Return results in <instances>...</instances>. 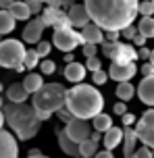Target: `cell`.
Here are the masks:
<instances>
[{"label": "cell", "instance_id": "cell-1", "mask_svg": "<svg viewBox=\"0 0 154 158\" xmlns=\"http://www.w3.org/2000/svg\"><path fill=\"white\" fill-rule=\"evenodd\" d=\"M83 6L92 23L104 31H123L139 15V0H83Z\"/></svg>", "mask_w": 154, "mask_h": 158}, {"label": "cell", "instance_id": "cell-2", "mask_svg": "<svg viewBox=\"0 0 154 158\" xmlns=\"http://www.w3.org/2000/svg\"><path fill=\"white\" fill-rule=\"evenodd\" d=\"M4 118H6V125L10 127V131L17 135V139H21V142H27V139H31L38 135L42 127V121L40 114L35 112L31 104H17V102H6L4 104Z\"/></svg>", "mask_w": 154, "mask_h": 158}, {"label": "cell", "instance_id": "cell-3", "mask_svg": "<svg viewBox=\"0 0 154 158\" xmlns=\"http://www.w3.org/2000/svg\"><path fill=\"white\" fill-rule=\"evenodd\" d=\"M65 106L69 108V112L73 117L89 121V118L98 117L100 112H104V96L94 85L77 83L75 87L67 89Z\"/></svg>", "mask_w": 154, "mask_h": 158}, {"label": "cell", "instance_id": "cell-4", "mask_svg": "<svg viewBox=\"0 0 154 158\" xmlns=\"http://www.w3.org/2000/svg\"><path fill=\"white\" fill-rule=\"evenodd\" d=\"M67 89L63 83H44L40 92H35L31 98V106L40 114L42 121H48L52 114H56L60 108H65Z\"/></svg>", "mask_w": 154, "mask_h": 158}, {"label": "cell", "instance_id": "cell-5", "mask_svg": "<svg viewBox=\"0 0 154 158\" xmlns=\"http://www.w3.org/2000/svg\"><path fill=\"white\" fill-rule=\"evenodd\" d=\"M25 54L27 48L19 40H4L0 44V67L2 69H13V71H25Z\"/></svg>", "mask_w": 154, "mask_h": 158}, {"label": "cell", "instance_id": "cell-6", "mask_svg": "<svg viewBox=\"0 0 154 158\" xmlns=\"http://www.w3.org/2000/svg\"><path fill=\"white\" fill-rule=\"evenodd\" d=\"M102 54L113 58V63H135L138 56V50L131 46V44H125V42H104L102 44Z\"/></svg>", "mask_w": 154, "mask_h": 158}, {"label": "cell", "instance_id": "cell-7", "mask_svg": "<svg viewBox=\"0 0 154 158\" xmlns=\"http://www.w3.org/2000/svg\"><path fill=\"white\" fill-rule=\"evenodd\" d=\"M52 44H54V48H58L60 52L67 54V52H73L83 42H81V33L75 31V27H65V29H54Z\"/></svg>", "mask_w": 154, "mask_h": 158}, {"label": "cell", "instance_id": "cell-8", "mask_svg": "<svg viewBox=\"0 0 154 158\" xmlns=\"http://www.w3.org/2000/svg\"><path fill=\"white\" fill-rule=\"evenodd\" d=\"M135 131L142 146H148L154 150V108L146 110L139 117V121L135 123Z\"/></svg>", "mask_w": 154, "mask_h": 158}, {"label": "cell", "instance_id": "cell-9", "mask_svg": "<svg viewBox=\"0 0 154 158\" xmlns=\"http://www.w3.org/2000/svg\"><path fill=\"white\" fill-rule=\"evenodd\" d=\"M65 133L69 135V139H73L75 143H83L85 139L92 137V125H89V121H85V118L73 117V121L67 123Z\"/></svg>", "mask_w": 154, "mask_h": 158}, {"label": "cell", "instance_id": "cell-10", "mask_svg": "<svg viewBox=\"0 0 154 158\" xmlns=\"http://www.w3.org/2000/svg\"><path fill=\"white\" fill-rule=\"evenodd\" d=\"M42 21L46 23V27H54V29H65L71 27L69 23V15H67L63 8L58 6H46L42 10Z\"/></svg>", "mask_w": 154, "mask_h": 158}, {"label": "cell", "instance_id": "cell-11", "mask_svg": "<svg viewBox=\"0 0 154 158\" xmlns=\"http://www.w3.org/2000/svg\"><path fill=\"white\" fill-rule=\"evenodd\" d=\"M44 29H46V23L42 21V17L29 19L27 25H25V29H23V42H27V44H40Z\"/></svg>", "mask_w": 154, "mask_h": 158}, {"label": "cell", "instance_id": "cell-12", "mask_svg": "<svg viewBox=\"0 0 154 158\" xmlns=\"http://www.w3.org/2000/svg\"><path fill=\"white\" fill-rule=\"evenodd\" d=\"M138 73V64L135 63H113L110 64V69H108V77L113 79V81H119V83H123V81H129L133 75Z\"/></svg>", "mask_w": 154, "mask_h": 158}, {"label": "cell", "instance_id": "cell-13", "mask_svg": "<svg viewBox=\"0 0 154 158\" xmlns=\"http://www.w3.org/2000/svg\"><path fill=\"white\" fill-rule=\"evenodd\" d=\"M0 158H19V143L10 131H0Z\"/></svg>", "mask_w": 154, "mask_h": 158}, {"label": "cell", "instance_id": "cell-14", "mask_svg": "<svg viewBox=\"0 0 154 158\" xmlns=\"http://www.w3.org/2000/svg\"><path fill=\"white\" fill-rule=\"evenodd\" d=\"M67 15H69L71 27H77V29H83L85 25L92 23V19H89V15H88V10H85L83 4H71Z\"/></svg>", "mask_w": 154, "mask_h": 158}, {"label": "cell", "instance_id": "cell-15", "mask_svg": "<svg viewBox=\"0 0 154 158\" xmlns=\"http://www.w3.org/2000/svg\"><path fill=\"white\" fill-rule=\"evenodd\" d=\"M81 42L83 44H104L106 42V35H104V29L102 27H98L96 23H89V25H85L83 29H81Z\"/></svg>", "mask_w": 154, "mask_h": 158}, {"label": "cell", "instance_id": "cell-16", "mask_svg": "<svg viewBox=\"0 0 154 158\" xmlns=\"http://www.w3.org/2000/svg\"><path fill=\"white\" fill-rule=\"evenodd\" d=\"M138 98L146 104V106L154 108V75L144 77L142 81H139V85H138Z\"/></svg>", "mask_w": 154, "mask_h": 158}, {"label": "cell", "instance_id": "cell-17", "mask_svg": "<svg viewBox=\"0 0 154 158\" xmlns=\"http://www.w3.org/2000/svg\"><path fill=\"white\" fill-rule=\"evenodd\" d=\"M123 139H125V129H123V127H114L113 125L104 133V137H102L104 150H110V152H113L114 148H119V146L123 143Z\"/></svg>", "mask_w": 154, "mask_h": 158}, {"label": "cell", "instance_id": "cell-18", "mask_svg": "<svg viewBox=\"0 0 154 158\" xmlns=\"http://www.w3.org/2000/svg\"><path fill=\"white\" fill-rule=\"evenodd\" d=\"M65 79L67 81H71V83H75V85H77V83H81V81H83V77H85V73H88V69H85V64H81V63H77V60H75V63H69L65 67Z\"/></svg>", "mask_w": 154, "mask_h": 158}, {"label": "cell", "instance_id": "cell-19", "mask_svg": "<svg viewBox=\"0 0 154 158\" xmlns=\"http://www.w3.org/2000/svg\"><path fill=\"white\" fill-rule=\"evenodd\" d=\"M56 139H58L60 150L65 152L67 156H73V158L79 156V143H75L73 139H69V135L65 133V129H58L56 131Z\"/></svg>", "mask_w": 154, "mask_h": 158}, {"label": "cell", "instance_id": "cell-20", "mask_svg": "<svg viewBox=\"0 0 154 158\" xmlns=\"http://www.w3.org/2000/svg\"><path fill=\"white\" fill-rule=\"evenodd\" d=\"M138 131L131 129V127H125V139H123V156L125 158H133L135 156V143H138Z\"/></svg>", "mask_w": 154, "mask_h": 158}, {"label": "cell", "instance_id": "cell-21", "mask_svg": "<svg viewBox=\"0 0 154 158\" xmlns=\"http://www.w3.org/2000/svg\"><path fill=\"white\" fill-rule=\"evenodd\" d=\"M27 98H29V94H27V89L23 87V83H10V85L6 87V100L8 102H27Z\"/></svg>", "mask_w": 154, "mask_h": 158}, {"label": "cell", "instance_id": "cell-22", "mask_svg": "<svg viewBox=\"0 0 154 158\" xmlns=\"http://www.w3.org/2000/svg\"><path fill=\"white\" fill-rule=\"evenodd\" d=\"M21 83H23V87L27 89V94L33 96L35 92H40L42 87H44V79H42L40 73H27Z\"/></svg>", "mask_w": 154, "mask_h": 158}, {"label": "cell", "instance_id": "cell-23", "mask_svg": "<svg viewBox=\"0 0 154 158\" xmlns=\"http://www.w3.org/2000/svg\"><path fill=\"white\" fill-rule=\"evenodd\" d=\"M15 23L17 19L10 15V10H2L0 8V35H6L15 29Z\"/></svg>", "mask_w": 154, "mask_h": 158}, {"label": "cell", "instance_id": "cell-24", "mask_svg": "<svg viewBox=\"0 0 154 158\" xmlns=\"http://www.w3.org/2000/svg\"><path fill=\"white\" fill-rule=\"evenodd\" d=\"M114 94H117V98H119L121 102H129L131 98L135 96V87H133V83H131V81H123V83H119V85H117Z\"/></svg>", "mask_w": 154, "mask_h": 158}, {"label": "cell", "instance_id": "cell-25", "mask_svg": "<svg viewBox=\"0 0 154 158\" xmlns=\"http://www.w3.org/2000/svg\"><path fill=\"white\" fill-rule=\"evenodd\" d=\"M92 127H94V131H100V133L104 131V133H106V131L113 127V117L106 114V112H100L98 117L92 118Z\"/></svg>", "mask_w": 154, "mask_h": 158}, {"label": "cell", "instance_id": "cell-26", "mask_svg": "<svg viewBox=\"0 0 154 158\" xmlns=\"http://www.w3.org/2000/svg\"><path fill=\"white\" fill-rule=\"evenodd\" d=\"M10 15L15 17L17 21H29V17H31V10L27 6V2H17L10 6Z\"/></svg>", "mask_w": 154, "mask_h": 158}, {"label": "cell", "instance_id": "cell-27", "mask_svg": "<svg viewBox=\"0 0 154 158\" xmlns=\"http://www.w3.org/2000/svg\"><path fill=\"white\" fill-rule=\"evenodd\" d=\"M138 33H142L144 38H154V17H142L138 23Z\"/></svg>", "mask_w": 154, "mask_h": 158}, {"label": "cell", "instance_id": "cell-28", "mask_svg": "<svg viewBox=\"0 0 154 158\" xmlns=\"http://www.w3.org/2000/svg\"><path fill=\"white\" fill-rule=\"evenodd\" d=\"M98 142L94 139H85L83 143H79V156L81 158H94L98 154Z\"/></svg>", "mask_w": 154, "mask_h": 158}, {"label": "cell", "instance_id": "cell-29", "mask_svg": "<svg viewBox=\"0 0 154 158\" xmlns=\"http://www.w3.org/2000/svg\"><path fill=\"white\" fill-rule=\"evenodd\" d=\"M42 58L38 56V52L35 50H27V54H25V69H35V67H40Z\"/></svg>", "mask_w": 154, "mask_h": 158}, {"label": "cell", "instance_id": "cell-30", "mask_svg": "<svg viewBox=\"0 0 154 158\" xmlns=\"http://www.w3.org/2000/svg\"><path fill=\"white\" fill-rule=\"evenodd\" d=\"M40 71H42V75H52V73L56 71V63L50 60V58H44L40 63Z\"/></svg>", "mask_w": 154, "mask_h": 158}, {"label": "cell", "instance_id": "cell-31", "mask_svg": "<svg viewBox=\"0 0 154 158\" xmlns=\"http://www.w3.org/2000/svg\"><path fill=\"white\" fill-rule=\"evenodd\" d=\"M139 15L142 17H152L154 15V4L152 0H144V2H139Z\"/></svg>", "mask_w": 154, "mask_h": 158}, {"label": "cell", "instance_id": "cell-32", "mask_svg": "<svg viewBox=\"0 0 154 158\" xmlns=\"http://www.w3.org/2000/svg\"><path fill=\"white\" fill-rule=\"evenodd\" d=\"M50 50H52V44H50V42H44V40H42L40 44H35V52H38L40 58H46V56L50 54Z\"/></svg>", "mask_w": 154, "mask_h": 158}, {"label": "cell", "instance_id": "cell-33", "mask_svg": "<svg viewBox=\"0 0 154 158\" xmlns=\"http://www.w3.org/2000/svg\"><path fill=\"white\" fill-rule=\"evenodd\" d=\"M85 69L92 73L96 71H102V63H100V58L98 56H92V58H85Z\"/></svg>", "mask_w": 154, "mask_h": 158}, {"label": "cell", "instance_id": "cell-34", "mask_svg": "<svg viewBox=\"0 0 154 158\" xmlns=\"http://www.w3.org/2000/svg\"><path fill=\"white\" fill-rule=\"evenodd\" d=\"M27 2V6L31 10V15H42V10H44V0H25Z\"/></svg>", "mask_w": 154, "mask_h": 158}, {"label": "cell", "instance_id": "cell-35", "mask_svg": "<svg viewBox=\"0 0 154 158\" xmlns=\"http://www.w3.org/2000/svg\"><path fill=\"white\" fill-rule=\"evenodd\" d=\"M92 81H94L96 85H104L106 81H108V73H104V71H96V73H92Z\"/></svg>", "mask_w": 154, "mask_h": 158}, {"label": "cell", "instance_id": "cell-36", "mask_svg": "<svg viewBox=\"0 0 154 158\" xmlns=\"http://www.w3.org/2000/svg\"><path fill=\"white\" fill-rule=\"evenodd\" d=\"M133 158H154V150L148 148V146H142V148L135 150V156Z\"/></svg>", "mask_w": 154, "mask_h": 158}, {"label": "cell", "instance_id": "cell-37", "mask_svg": "<svg viewBox=\"0 0 154 158\" xmlns=\"http://www.w3.org/2000/svg\"><path fill=\"white\" fill-rule=\"evenodd\" d=\"M121 35L125 40H133L135 35H138V27H135V25H129V27H125V29L121 31Z\"/></svg>", "mask_w": 154, "mask_h": 158}, {"label": "cell", "instance_id": "cell-38", "mask_svg": "<svg viewBox=\"0 0 154 158\" xmlns=\"http://www.w3.org/2000/svg\"><path fill=\"white\" fill-rule=\"evenodd\" d=\"M81 46H83V54H85V58L96 56V52H98V46H96V44H81Z\"/></svg>", "mask_w": 154, "mask_h": 158}, {"label": "cell", "instance_id": "cell-39", "mask_svg": "<svg viewBox=\"0 0 154 158\" xmlns=\"http://www.w3.org/2000/svg\"><path fill=\"white\" fill-rule=\"evenodd\" d=\"M56 117L60 118V121H63V123H69V121H73V114H71V112H69V108H60V110L56 112Z\"/></svg>", "mask_w": 154, "mask_h": 158}, {"label": "cell", "instance_id": "cell-40", "mask_svg": "<svg viewBox=\"0 0 154 158\" xmlns=\"http://www.w3.org/2000/svg\"><path fill=\"white\" fill-rule=\"evenodd\" d=\"M113 112L114 114H119V117H123L125 112H127V106H125V102H121V100H117L113 106Z\"/></svg>", "mask_w": 154, "mask_h": 158}, {"label": "cell", "instance_id": "cell-41", "mask_svg": "<svg viewBox=\"0 0 154 158\" xmlns=\"http://www.w3.org/2000/svg\"><path fill=\"white\" fill-rule=\"evenodd\" d=\"M139 71H142V75H144V77H150V75H154V64L148 60L146 64H142V67H139Z\"/></svg>", "mask_w": 154, "mask_h": 158}, {"label": "cell", "instance_id": "cell-42", "mask_svg": "<svg viewBox=\"0 0 154 158\" xmlns=\"http://www.w3.org/2000/svg\"><path fill=\"white\" fill-rule=\"evenodd\" d=\"M121 118H123V127H131L135 123V114H131V112H125Z\"/></svg>", "mask_w": 154, "mask_h": 158}, {"label": "cell", "instance_id": "cell-43", "mask_svg": "<svg viewBox=\"0 0 154 158\" xmlns=\"http://www.w3.org/2000/svg\"><path fill=\"white\" fill-rule=\"evenodd\" d=\"M150 54H152V52H150L146 46H142V48L138 50V56H139V58H148V60H150Z\"/></svg>", "mask_w": 154, "mask_h": 158}, {"label": "cell", "instance_id": "cell-44", "mask_svg": "<svg viewBox=\"0 0 154 158\" xmlns=\"http://www.w3.org/2000/svg\"><path fill=\"white\" fill-rule=\"evenodd\" d=\"M146 40H148V38H144L142 33H138V35L133 38V44H135V46H138V48H142V46H144V44H146Z\"/></svg>", "mask_w": 154, "mask_h": 158}, {"label": "cell", "instance_id": "cell-45", "mask_svg": "<svg viewBox=\"0 0 154 158\" xmlns=\"http://www.w3.org/2000/svg\"><path fill=\"white\" fill-rule=\"evenodd\" d=\"M106 38H108V42H119V35H121V31H104Z\"/></svg>", "mask_w": 154, "mask_h": 158}, {"label": "cell", "instance_id": "cell-46", "mask_svg": "<svg viewBox=\"0 0 154 158\" xmlns=\"http://www.w3.org/2000/svg\"><path fill=\"white\" fill-rule=\"evenodd\" d=\"M13 4H15V0H0V8L2 10H10Z\"/></svg>", "mask_w": 154, "mask_h": 158}, {"label": "cell", "instance_id": "cell-47", "mask_svg": "<svg viewBox=\"0 0 154 158\" xmlns=\"http://www.w3.org/2000/svg\"><path fill=\"white\" fill-rule=\"evenodd\" d=\"M94 158H114V156H113V152H110V150H102V152H98Z\"/></svg>", "mask_w": 154, "mask_h": 158}, {"label": "cell", "instance_id": "cell-48", "mask_svg": "<svg viewBox=\"0 0 154 158\" xmlns=\"http://www.w3.org/2000/svg\"><path fill=\"white\" fill-rule=\"evenodd\" d=\"M65 63L69 64V63H75V56H73V52H67L65 54Z\"/></svg>", "mask_w": 154, "mask_h": 158}, {"label": "cell", "instance_id": "cell-49", "mask_svg": "<svg viewBox=\"0 0 154 158\" xmlns=\"http://www.w3.org/2000/svg\"><path fill=\"white\" fill-rule=\"evenodd\" d=\"M100 131H92V137H89V139H94V142H100Z\"/></svg>", "mask_w": 154, "mask_h": 158}, {"label": "cell", "instance_id": "cell-50", "mask_svg": "<svg viewBox=\"0 0 154 158\" xmlns=\"http://www.w3.org/2000/svg\"><path fill=\"white\" fill-rule=\"evenodd\" d=\"M4 123H6V118H4V112L0 110V131H2V125H4Z\"/></svg>", "mask_w": 154, "mask_h": 158}, {"label": "cell", "instance_id": "cell-51", "mask_svg": "<svg viewBox=\"0 0 154 158\" xmlns=\"http://www.w3.org/2000/svg\"><path fill=\"white\" fill-rule=\"evenodd\" d=\"M27 158H48V156H44V154H38V156H27Z\"/></svg>", "mask_w": 154, "mask_h": 158}, {"label": "cell", "instance_id": "cell-52", "mask_svg": "<svg viewBox=\"0 0 154 158\" xmlns=\"http://www.w3.org/2000/svg\"><path fill=\"white\" fill-rule=\"evenodd\" d=\"M4 108V102H2V94H0V110Z\"/></svg>", "mask_w": 154, "mask_h": 158}, {"label": "cell", "instance_id": "cell-53", "mask_svg": "<svg viewBox=\"0 0 154 158\" xmlns=\"http://www.w3.org/2000/svg\"><path fill=\"white\" fill-rule=\"evenodd\" d=\"M150 63L154 64V50H152V54H150Z\"/></svg>", "mask_w": 154, "mask_h": 158}, {"label": "cell", "instance_id": "cell-54", "mask_svg": "<svg viewBox=\"0 0 154 158\" xmlns=\"http://www.w3.org/2000/svg\"><path fill=\"white\" fill-rule=\"evenodd\" d=\"M2 89H4V87H2V81H0V94H2Z\"/></svg>", "mask_w": 154, "mask_h": 158}, {"label": "cell", "instance_id": "cell-55", "mask_svg": "<svg viewBox=\"0 0 154 158\" xmlns=\"http://www.w3.org/2000/svg\"><path fill=\"white\" fill-rule=\"evenodd\" d=\"M17 2H25V0H17Z\"/></svg>", "mask_w": 154, "mask_h": 158}, {"label": "cell", "instance_id": "cell-56", "mask_svg": "<svg viewBox=\"0 0 154 158\" xmlns=\"http://www.w3.org/2000/svg\"><path fill=\"white\" fill-rule=\"evenodd\" d=\"M0 44H2V40H0Z\"/></svg>", "mask_w": 154, "mask_h": 158}, {"label": "cell", "instance_id": "cell-57", "mask_svg": "<svg viewBox=\"0 0 154 158\" xmlns=\"http://www.w3.org/2000/svg\"><path fill=\"white\" fill-rule=\"evenodd\" d=\"M152 4H154V0H152Z\"/></svg>", "mask_w": 154, "mask_h": 158}, {"label": "cell", "instance_id": "cell-58", "mask_svg": "<svg viewBox=\"0 0 154 158\" xmlns=\"http://www.w3.org/2000/svg\"><path fill=\"white\" fill-rule=\"evenodd\" d=\"M77 158H81V156H77Z\"/></svg>", "mask_w": 154, "mask_h": 158}]
</instances>
